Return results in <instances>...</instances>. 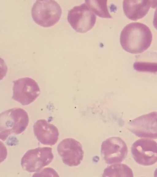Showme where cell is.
Wrapping results in <instances>:
<instances>
[{
	"label": "cell",
	"mask_w": 157,
	"mask_h": 177,
	"mask_svg": "<svg viewBox=\"0 0 157 177\" xmlns=\"http://www.w3.org/2000/svg\"><path fill=\"white\" fill-rule=\"evenodd\" d=\"M59 5L53 0H36L31 10L34 21L44 27L54 26L59 20L62 14Z\"/></svg>",
	"instance_id": "3"
},
{
	"label": "cell",
	"mask_w": 157,
	"mask_h": 177,
	"mask_svg": "<svg viewBox=\"0 0 157 177\" xmlns=\"http://www.w3.org/2000/svg\"><path fill=\"white\" fill-rule=\"evenodd\" d=\"M152 39V33L147 26L141 23L132 22L126 25L122 30L120 42L126 51L139 54L150 46Z\"/></svg>",
	"instance_id": "1"
},
{
	"label": "cell",
	"mask_w": 157,
	"mask_h": 177,
	"mask_svg": "<svg viewBox=\"0 0 157 177\" xmlns=\"http://www.w3.org/2000/svg\"><path fill=\"white\" fill-rule=\"evenodd\" d=\"M12 98L23 105H28L35 101L39 95L40 90L37 83L29 77L13 81Z\"/></svg>",
	"instance_id": "6"
},
{
	"label": "cell",
	"mask_w": 157,
	"mask_h": 177,
	"mask_svg": "<svg viewBox=\"0 0 157 177\" xmlns=\"http://www.w3.org/2000/svg\"><path fill=\"white\" fill-rule=\"evenodd\" d=\"M29 122L27 112L19 108L4 111L0 115V138L5 141L12 134H19L26 129Z\"/></svg>",
	"instance_id": "2"
},
{
	"label": "cell",
	"mask_w": 157,
	"mask_h": 177,
	"mask_svg": "<svg viewBox=\"0 0 157 177\" xmlns=\"http://www.w3.org/2000/svg\"><path fill=\"white\" fill-rule=\"evenodd\" d=\"M96 16L86 3L74 6L70 10L67 16V21L77 32L86 33L94 25Z\"/></svg>",
	"instance_id": "5"
},
{
	"label": "cell",
	"mask_w": 157,
	"mask_h": 177,
	"mask_svg": "<svg viewBox=\"0 0 157 177\" xmlns=\"http://www.w3.org/2000/svg\"><path fill=\"white\" fill-rule=\"evenodd\" d=\"M154 176L157 177V168L155 170L154 172Z\"/></svg>",
	"instance_id": "17"
},
{
	"label": "cell",
	"mask_w": 157,
	"mask_h": 177,
	"mask_svg": "<svg viewBox=\"0 0 157 177\" xmlns=\"http://www.w3.org/2000/svg\"><path fill=\"white\" fill-rule=\"evenodd\" d=\"M151 0H124L123 11L129 19L136 21L144 17L151 7Z\"/></svg>",
	"instance_id": "12"
},
{
	"label": "cell",
	"mask_w": 157,
	"mask_h": 177,
	"mask_svg": "<svg viewBox=\"0 0 157 177\" xmlns=\"http://www.w3.org/2000/svg\"><path fill=\"white\" fill-rule=\"evenodd\" d=\"M34 135L41 144L52 146L57 142L59 132L57 128L45 119L38 120L33 126Z\"/></svg>",
	"instance_id": "11"
},
{
	"label": "cell",
	"mask_w": 157,
	"mask_h": 177,
	"mask_svg": "<svg viewBox=\"0 0 157 177\" xmlns=\"http://www.w3.org/2000/svg\"><path fill=\"white\" fill-rule=\"evenodd\" d=\"M153 8H156L154 14L153 25L155 28L157 30V0L153 1Z\"/></svg>",
	"instance_id": "16"
},
{
	"label": "cell",
	"mask_w": 157,
	"mask_h": 177,
	"mask_svg": "<svg viewBox=\"0 0 157 177\" xmlns=\"http://www.w3.org/2000/svg\"><path fill=\"white\" fill-rule=\"evenodd\" d=\"M131 153L138 164L148 166L157 162V143L148 139H141L135 142L131 147Z\"/></svg>",
	"instance_id": "7"
},
{
	"label": "cell",
	"mask_w": 157,
	"mask_h": 177,
	"mask_svg": "<svg viewBox=\"0 0 157 177\" xmlns=\"http://www.w3.org/2000/svg\"><path fill=\"white\" fill-rule=\"evenodd\" d=\"M57 150L63 162L70 167L78 165L83 158L84 152L81 144L73 138L64 139L58 144Z\"/></svg>",
	"instance_id": "10"
},
{
	"label": "cell",
	"mask_w": 157,
	"mask_h": 177,
	"mask_svg": "<svg viewBox=\"0 0 157 177\" xmlns=\"http://www.w3.org/2000/svg\"><path fill=\"white\" fill-rule=\"evenodd\" d=\"M128 130L140 138L157 139V112L141 116L128 123Z\"/></svg>",
	"instance_id": "8"
},
{
	"label": "cell",
	"mask_w": 157,
	"mask_h": 177,
	"mask_svg": "<svg viewBox=\"0 0 157 177\" xmlns=\"http://www.w3.org/2000/svg\"><path fill=\"white\" fill-rule=\"evenodd\" d=\"M103 177H133L132 170L127 165L117 163L108 166L104 171Z\"/></svg>",
	"instance_id": "13"
},
{
	"label": "cell",
	"mask_w": 157,
	"mask_h": 177,
	"mask_svg": "<svg viewBox=\"0 0 157 177\" xmlns=\"http://www.w3.org/2000/svg\"><path fill=\"white\" fill-rule=\"evenodd\" d=\"M85 3L91 10L101 18H111L107 6V0H86Z\"/></svg>",
	"instance_id": "14"
},
{
	"label": "cell",
	"mask_w": 157,
	"mask_h": 177,
	"mask_svg": "<svg viewBox=\"0 0 157 177\" xmlns=\"http://www.w3.org/2000/svg\"><path fill=\"white\" fill-rule=\"evenodd\" d=\"M133 67L137 71L157 73V62L137 61L134 63Z\"/></svg>",
	"instance_id": "15"
},
{
	"label": "cell",
	"mask_w": 157,
	"mask_h": 177,
	"mask_svg": "<svg viewBox=\"0 0 157 177\" xmlns=\"http://www.w3.org/2000/svg\"><path fill=\"white\" fill-rule=\"evenodd\" d=\"M128 152L125 143L118 137L109 138L104 141L101 145V155L108 164L122 162L126 157Z\"/></svg>",
	"instance_id": "9"
},
{
	"label": "cell",
	"mask_w": 157,
	"mask_h": 177,
	"mask_svg": "<svg viewBox=\"0 0 157 177\" xmlns=\"http://www.w3.org/2000/svg\"><path fill=\"white\" fill-rule=\"evenodd\" d=\"M52 149L43 147L29 150L21 158L22 168L29 172H38L52 162L54 158Z\"/></svg>",
	"instance_id": "4"
}]
</instances>
